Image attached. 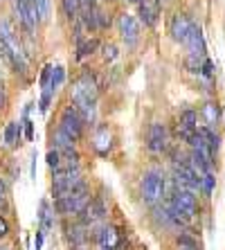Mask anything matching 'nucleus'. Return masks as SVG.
<instances>
[{"instance_id": "nucleus-26", "label": "nucleus", "mask_w": 225, "mask_h": 250, "mask_svg": "<svg viewBox=\"0 0 225 250\" xmlns=\"http://www.w3.org/2000/svg\"><path fill=\"white\" fill-rule=\"evenodd\" d=\"M61 163H63V158H61V151H57V149L47 151V165H50V169L59 171V169H61Z\"/></svg>"}, {"instance_id": "nucleus-11", "label": "nucleus", "mask_w": 225, "mask_h": 250, "mask_svg": "<svg viewBox=\"0 0 225 250\" xmlns=\"http://www.w3.org/2000/svg\"><path fill=\"white\" fill-rule=\"evenodd\" d=\"M185 45H187V50H189V57L191 59L205 61V52H207V47H205V36H203V29L198 27L196 23H194V27H191Z\"/></svg>"}, {"instance_id": "nucleus-15", "label": "nucleus", "mask_w": 225, "mask_h": 250, "mask_svg": "<svg viewBox=\"0 0 225 250\" xmlns=\"http://www.w3.org/2000/svg\"><path fill=\"white\" fill-rule=\"evenodd\" d=\"M16 2V12L20 16V23L25 25V29H34L36 25V12H34V5H32V0H14Z\"/></svg>"}, {"instance_id": "nucleus-22", "label": "nucleus", "mask_w": 225, "mask_h": 250, "mask_svg": "<svg viewBox=\"0 0 225 250\" xmlns=\"http://www.w3.org/2000/svg\"><path fill=\"white\" fill-rule=\"evenodd\" d=\"M198 133L205 138V142H207V146L212 149V153L216 156L219 153V149H221V138H219V133L214 131V128H207V126H203V128H198Z\"/></svg>"}, {"instance_id": "nucleus-33", "label": "nucleus", "mask_w": 225, "mask_h": 250, "mask_svg": "<svg viewBox=\"0 0 225 250\" xmlns=\"http://www.w3.org/2000/svg\"><path fill=\"white\" fill-rule=\"evenodd\" d=\"M104 59L106 61H115L117 59V47L115 45H106L104 47Z\"/></svg>"}, {"instance_id": "nucleus-30", "label": "nucleus", "mask_w": 225, "mask_h": 250, "mask_svg": "<svg viewBox=\"0 0 225 250\" xmlns=\"http://www.w3.org/2000/svg\"><path fill=\"white\" fill-rule=\"evenodd\" d=\"M52 65H45L43 68V72H41V88L45 90V88H50V82H52Z\"/></svg>"}, {"instance_id": "nucleus-25", "label": "nucleus", "mask_w": 225, "mask_h": 250, "mask_svg": "<svg viewBox=\"0 0 225 250\" xmlns=\"http://www.w3.org/2000/svg\"><path fill=\"white\" fill-rule=\"evenodd\" d=\"M61 2H63L65 14H68L70 18H77V14H79V9H81V0H61Z\"/></svg>"}, {"instance_id": "nucleus-20", "label": "nucleus", "mask_w": 225, "mask_h": 250, "mask_svg": "<svg viewBox=\"0 0 225 250\" xmlns=\"http://www.w3.org/2000/svg\"><path fill=\"white\" fill-rule=\"evenodd\" d=\"M32 5H34L36 12V21H41V23L50 21V16H52V0H32Z\"/></svg>"}, {"instance_id": "nucleus-23", "label": "nucleus", "mask_w": 225, "mask_h": 250, "mask_svg": "<svg viewBox=\"0 0 225 250\" xmlns=\"http://www.w3.org/2000/svg\"><path fill=\"white\" fill-rule=\"evenodd\" d=\"M203 115H205V122H207V128H214V126H216V122H219V117H221V111L216 108V104L207 102V104L203 106Z\"/></svg>"}, {"instance_id": "nucleus-29", "label": "nucleus", "mask_w": 225, "mask_h": 250, "mask_svg": "<svg viewBox=\"0 0 225 250\" xmlns=\"http://www.w3.org/2000/svg\"><path fill=\"white\" fill-rule=\"evenodd\" d=\"M178 246H180V248H191V246H198V241L194 239V234H189V232H180V237H178Z\"/></svg>"}, {"instance_id": "nucleus-19", "label": "nucleus", "mask_w": 225, "mask_h": 250, "mask_svg": "<svg viewBox=\"0 0 225 250\" xmlns=\"http://www.w3.org/2000/svg\"><path fill=\"white\" fill-rule=\"evenodd\" d=\"M20 128H23V124H18V122H9L5 126L2 138H5V145L7 146H16L18 142H20Z\"/></svg>"}, {"instance_id": "nucleus-42", "label": "nucleus", "mask_w": 225, "mask_h": 250, "mask_svg": "<svg viewBox=\"0 0 225 250\" xmlns=\"http://www.w3.org/2000/svg\"><path fill=\"white\" fill-rule=\"evenodd\" d=\"M183 250H198V246H191V248H183Z\"/></svg>"}, {"instance_id": "nucleus-17", "label": "nucleus", "mask_w": 225, "mask_h": 250, "mask_svg": "<svg viewBox=\"0 0 225 250\" xmlns=\"http://www.w3.org/2000/svg\"><path fill=\"white\" fill-rule=\"evenodd\" d=\"M68 241L75 250H86L88 241H90V237H88V228L81 226V223L75 226V228H68Z\"/></svg>"}, {"instance_id": "nucleus-35", "label": "nucleus", "mask_w": 225, "mask_h": 250, "mask_svg": "<svg viewBox=\"0 0 225 250\" xmlns=\"http://www.w3.org/2000/svg\"><path fill=\"white\" fill-rule=\"evenodd\" d=\"M7 234H9V223H7L5 216H0V239L7 237Z\"/></svg>"}, {"instance_id": "nucleus-5", "label": "nucleus", "mask_w": 225, "mask_h": 250, "mask_svg": "<svg viewBox=\"0 0 225 250\" xmlns=\"http://www.w3.org/2000/svg\"><path fill=\"white\" fill-rule=\"evenodd\" d=\"M83 185V178H81V171H70V169H59L54 171V181H52V194L54 198H61L65 194L75 192L77 187Z\"/></svg>"}, {"instance_id": "nucleus-3", "label": "nucleus", "mask_w": 225, "mask_h": 250, "mask_svg": "<svg viewBox=\"0 0 225 250\" xmlns=\"http://www.w3.org/2000/svg\"><path fill=\"white\" fill-rule=\"evenodd\" d=\"M88 203H90V189H88V185L83 183L81 187H77L75 192L65 194V196H61V198H54V209L63 216H77L83 212V208H86Z\"/></svg>"}, {"instance_id": "nucleus-12", "label": "nucleus", "mask_w": 225, "mask_h": 250, "mask_svg": "<svg viewBox=\"0 0 225 250\" xmlns=\"http://www.w3.org/2000/svg\"><path fill=\"white\" fill-rule=\"evenodd\" d=\"M196 131H198V113L191 111V108H187V111L180 113V120H178V126H176V133H178V138H183L187 142V140L196 133Z\"/></svg>"}, {"instance_id": "nucleus-28", "label": "nucleus", "mask_w": 225, "mask_h": 250, "mask_svg": "<svg viewBox=\"0 0 225 250\" xmlns=\"http://www.w3.org/2000/svg\"><path fill=\"white\" fill-rule=\"evenodd\" d=\"M214 181H216V178H214V174H205L201 178V192L203 194H212V189H214Z\"/></svg>"}, {"instance_id": "nucleus-2", "label": "nucleus", "mask_w": 225, "mask_h": 250, "mask_svg": "<svg viewBox=\"0 0 225 250\" xmlns=\"http://www.w3.org/2000/svg\"><path fill=\"white\" fill-rule=\"evenodd\" d=\"M0 43H2V45L9 50V54H12L14 68H16L20 75H27V57H25L23 45L18 41L12 23H7V21H0Z\"/></svg>"}, {"instance_id": "nucleus-27", "label": "nucleus", "mask_w": 225, "mask_h": 250, "mask_svg": "<svg viewBox=\"0 0 225 250\" xmlns=\"http://www.w3.org/2000/svg\"><path fill=\"white\" fill-rule=\"evenodd\" d=\"M63 79H65V70L61 68V65H57V68L52 70V82H50V88H52V90H57V88L63 83Z\"/></svg>"}, {"instance_id": "nucleus-13", "label": "nucleus", "mask_w": 225, "mask_h": 250, "mask_svg": "<svg viewBox=\"0 0 225 250\" xmlns=\"http://www.w3.org/2000/svg\"><path fill=\"white\" fill-rule=\"evenodd\" d=\"M97 244L102 250H117L122 244L120 239V232H117V228L113 226H104L102 230L97 232Z\"/></svg>"}, {"instance_id": "nucleus-44", "label": "nucleus", "mask_w": 225, "mask_h": 250, "mask_svg": "<svg viewBox=\"0 0 225 250\" xmlns=\"http://www.w3.org/2000/svg\"><path fill=\"white\" fill-rule=\"evenodd\" d=\"M0 83H2V82H0Z\"/></svg>"}, {"instance_id": "nucleus-34", "label": "nucleus", "mask_w": 225, "mask_h": 250, "mask_svg": "<svg viewBox=\"0 0 225 250\" xmlns=\"http://www.w3.org/2000/svg\"><path fill=\"white\" fill-rule=\"evenodd\" d=\"M201 75H205V77H212L214 75V65H212V61H209V59H205V61H203Z\"/></svg>"}, {"instance_id": "nucleus-14", "label": "nucleus", "mask_w": 225, "mask_h": 250, "mask_svg": "<svg viewBox=\"0 0 225 250\" xmlns=\"http://www.w3.org/2000/svg\"><path fill=\"white\" fill-rule=\"evenodd\" d=\"M93 146L99 156H108L110 146H113V133L108 126H99L93 135Z\"/></svg>"}, {"instance_id": "nucleus-31", "label": "nucleus", "mask_w": 225, "mask_h": 250, "mask_svg": "<svg viewBox=\"0 0 225 250\" xmlns=\"http://www.w3.org/2000/svg\"><path fill=\"white\" fill-rule=\"evenodd\" d=\"M52 88H45V90H43V97H41V113H47V108H50V102H52Z\"/></svg>"}, {"instance_id": "nucleus-36", "label": "nucleus", "mask_w": 225, "mask_h": 250, "mask_svg": "<svg viewBox=\"0 0 225 250\" xmlns=\"http://www.w3.org/2000/svg\"><path fill=\"white\" fill-rule=\"evenodd\" d=\"M43 248V230H36V237H34V250Z\"/></svg>"}, {"instance_id": "nucleus-32", "label": "nucleus", "mask_w": 225, "mask_h": 250, "mask_svg": "<svg viewBox=\"0 0 225 250\" xmlns=\"http://www.w3.org/2000/svg\"><path fill=\"white\" fill-rule=\"evenodd\" d=\"M95 18H97V29H104L110 25V16L106 12H99V9H95Z\"/></svg>"}, {"instance_id": "nucleus-1", "label": "nucleus", "mask_w": 225, "mask_h": 250, "mask_svg": "<svg viewBox=\"0 0 225 250\" xmlns=\"http://www.w3.org/2000/svg\"><path fill=\"white\" fill-rule=\"evenodd\" d=\"M167 194V178L160 169H149L140 183V196L146 205H158Z\"/></svg>"}, {"instance_id": "nucleus-37", "label": "nucleus", "mask_w": 225, "mask_h": 250, "mask_svg": "<svg viewBox=\"0 0 225 250\" xmlns=\"http://www.w3.org/2000/svg\"><path fill=\"white\" fill-rule=\"evenodd\" d=\"M7 106V95H5V90H2V83H0V111Z\"/></svg>"}, {"instance_id": "nucleus-40", "label": "nucleus", "mask_w": 225, "mask_h": 250, "mask_svg": "<svg viewBox=\"0 0 225 250\" xmlns=\"http://www.w3.org/2000/svg\"><path fill=\"white\" fill-rule=\"evenodd\" d=\"M5 194H7V185H5V181L0 178V201L5 198Z\"/></svg>"}, {"instance_id": "nucleus-43", "label": "nucleus", "mask_w": 225, "mask_h": 250, "mask_svg": "<svg viewBox=\"0 0 225 250\" xmlns=\"http://www.w3.org/2000/svg\"><path fill=\"white\" fill-rule=\"evenodd\" d=\"M126 2H140V0H126Z\"/></svg>"}, {"instance_id": "nucleus-41", "label": "nucleus", "mask_w": 225, "mask_h": 250, "mask_svg": "<svg viewBox=\"0 0 225 250\" xmlns=\"http://www.w3.org/2000/svg\"><path fill=\"white\" fill-rule=\"evenodd\" d=\"M156 2H158V7H164V5H169V2H171V0H156Z\"/></svg>"}, {"instance_id": "nucleus-8", "label": "nucleus", "mask_w": 225, "mask_h": 250, "mask_svg": "<svg viewBox=\"0 0 225 250\" xmlns=\"http://www.w3.org/2000/svg\"><path fill=\"white\" fill-rule=\"evenodd\" d=\"M117 27H120L122 41L126 43L128 47H133L140 41V23L131 16V14H122V16L117 18Z\"/></svg>"}, {"instance_id": "nucleus-10", "label": "nucleus", "mask_w": 225, "mask_h": 250, "mask_svg": "<svg viewBox=\"0 0 225 250\" xmlns=\"http://www.w3.org/2000/svg\"><path fill=\"white\" fill-rule=\"evenodd\" d=\"M106 216V205H104V201L102 198H90V203L83 208V212L79 214V223L81 226H86V228H90L93 223H97V221H102Z\"/></svg>"}, {"instance_id": "nucleus-18", "label": "nucleus", "mask_w": 225, "mask_h": 250, "mask_svg": "<svg viewBox=\"0 0 225 250\" xmlns=\"http://www.w3.org/2000/svg\"><path fill=\"white\" fill-rule=\"evenodd\" d=\"M39 221H41V230L45 232L54 226V205H50L47 201H41L39 208Z\"/></svg>"}, {"instance_id": "nucleus-7", "label": "nucleus", "mask_w": 225, "mask_h": 250, "mask_svg": "<svg viewBox=\"0 0 225 250\" xmlns=\"http://www.w3.org/2000/svg\"><path fill=\"white\" fill-rule=\"evenodd\" d=\"M146 149L151 153H164L169 149V131L162 122H153L146 133Z\"/></svg>"}, {"instance_id": "nucleus-9", "label": "nucleus", "mask_w": 225, "mask_h": 250, "mask_svg": "<svg viewBox=\"0 0 225 250\" xmlns=\"http://www.w3.org/2000/svg\"><path fill=\"white\" fill-rule=\"evenodd\" d=\"M191 27H194V21H191L187 14H176V16L171 18V23H169V34H171L173 41L178 43H185L187 36H189Z\"/></svg>"}, {"instance_id": "nucleus-38", "label": "nucleus", "mask_w": 225, "mask_h": 250, "mask_svg": "<svg viewBox=\"0 0 225 250\" xmlns=\"http://www.w3.org/2000/svg\"><path fill=\"white\" fill-rule=\"evenodd\" d=\"M25 135H27V140L34 138V128H32V122H25Z\"/></svg>"}, {"instance_id": "nucleus-39", "label": "nucleus", "mask_w": 225, "mask_h": 250, "mask_svg": "<svg viewBox=\"0 0 225 250\" xmlns=\"http://www.w3.org/2000/svg\"><path fill=\"white\" fill-rule=\"evenodd\" d=\"M95 2H97V0H81V7H83V9H93Z\"/></svg>"}, {"instance_id": "nucleus-4", "label": "nucleus", "mask_w": 225, "mask_h": 250, "mask_svg": "<svg viewBox=\"0 0 225 250\" xmlns=\"http://www.w3.org/2000/svg\"><path fill=\"white\" fill-rule=\"evenodd\" d=\"M99 93V82L93 72H83V75L72 83V106L95 104Z\"/></svg>"}, {"instance_id": "nucleus-24", "label": "nucleus", "mask_w": 225, "mask_h": 250, "mask_svg": "<svg viewBox=\"0 0 225 250\" xmlns=\"http://www.w3.org/2000/svg\"><path fill=\"white\" fill-rule=\"evenodd\" d=\"M97 47H99L97 39H88L86 43H83V41L77 43V59H83V57H88V54H93Z\"/></svg>"}, {"instance_id": "nucleus-6", "label": "nucleus", "mask_w": 225, "mask_h": 250, "mask_svg": "<svg viewBox=\"0 0 225 250\" xmlns=\"http://www.w3.org/2000/svg\"><path fill=\"white\" fill-rule=\"evenodd\" d=\"M83 120H81L79 111H77L75 106H68L63 113H61V120H59V128L63 131L65 135H68L70 140H81V135H83Z\"/></svg>"}, {"instance_id": "nucleus-21", "label": "nucleus", "mask_w": 225, "mask_h": 250, "mask_svg": "<svg viewBox=\"0 0 225 250\" xmlns=\"http://www.w3.org/2000/svg\"><path fill=\"white\" fill-rule=\"evenodd\" d=\"M52 140H54V149H57V151H61V153L72 151V146H75V140H70L68 135L61 131V128H57V131H54Z\"/></svg>"}, {"instance_id": "nucleus-16", "label": "nucleus", "mask_w": 225, "mask_h": 250, "mask_svg": "<svg viewBox=\"0 0 225 250\" xmlns=\"http://www.w3.org/2000/svg\"><path fill=\"white\" fill-rule=\"evenodd\" d=\"M158 16H160V7H158L156 0H140V18H142V23L153 27L158 23Z\"/></svg>"}]
</instances>
